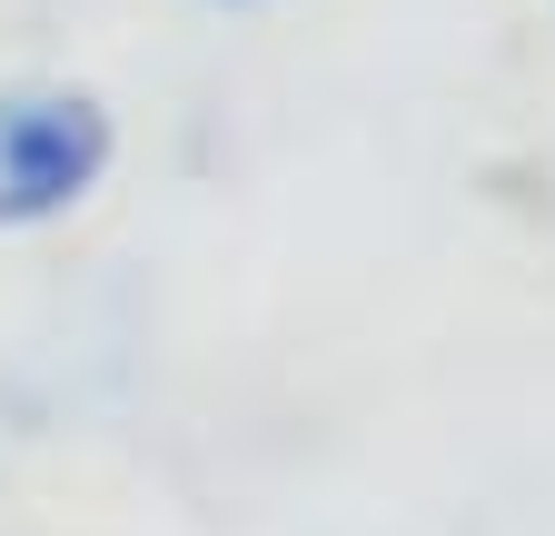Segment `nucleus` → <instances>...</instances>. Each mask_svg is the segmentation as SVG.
Segmentation results:
<instances>
[{
  "label": "nucleus",
  "mask_w": 555,
  "mask_h": 536,
  "mask_svg": "<svg viewBox=\"0 0 555 536\" xmlns=\"http://www.w3.org/2000/svg\"><path fill=\"white\" fill-rule=\"evenodd\" d=\"M109 169V119L80 90H11L0 100V229L69 209Z\"/></svg>",
  "instance_id": "nucleus-1"
}]
</instances>
